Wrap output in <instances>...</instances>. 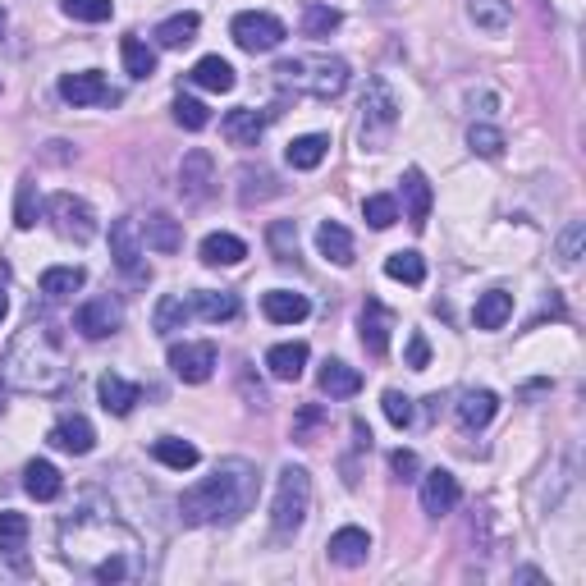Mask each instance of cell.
Here are the masks:
<instances>
[{
  "instance_id": "cell-12",
  "label": "cell",
  "mask_w": 586,
  "mask_h": 586,
  "mask_svg": "<svg viewBox=\"0 0 586 586\" xmlns=\"http://www.w3.org/2000/svg\"><path fill=\"white\" fill-rule=\"evenodd\" d=\"M211 184H216V161H211L207 147H193V152L184 156V165H179V193H184L188 202H202V197L211 193Z\"/></svg>"
},
{
  "instance_id": "cell-18",
  "label": "cell",
  "mask_w": 586,
  "mask_h": 586,
  "mask_svg": "<svg viewBox=\"0 0 586 586\" xmlns=\"http://www.w3.org/2000/svg\"><path fill=\"white\" fill-rule=\"evenodd\" d=\"M142 243L152 252H161V257H170V252L184 248V225L174 216H165V211H152L147 216V225H142Z\"/></svg>"
},
{
  "instance_id": "cell-17",
  "label": "cell",
  "mask_w": 586,
  "mask_h": 586,
  "mask_svg": "<svg viewBox=\"0 0 586 586\" xmlns=\"http://www.w3.org/2000/svg\"><path fill=\"white\" fill-rule=\"evenodd\" d=\"M220 133H225L234 147H257L261 133H266V110H252V106L229 110L225 124H220Z\"/></svg>"
},
{
  "instance_id": "cell-46",
  "label": "cell",
  "mask_w": 586,
  "mask_h": 586,
  "mask_svg": "<svg viewBox=\"0 0 586 586\" xmlns=\"http://www.w3.org/2000/svg\"><path fill=\"white\" fill-rule=\"evenodd\" d=\"M60 10L78 23H106L110 14H115V0H65Z\"/></svg>"
},
{
  "instance_id": "cell-21",
  "label": "cell",
  "mask_w": 586,
  "mask_h": 586,
  "mask_svg": "<svg viewBox=\"0 0 586 586\" xmlns=\"http://www.w3.org/2000/svg\"><path fill=\"white\" fill-rule=\"evenodd\" d=\"M97 394H101V408H106V413H115V417H129L133 403L142 399L138 385H133V380H124V376H115V371H106V376L97 380Z\"/></svg>"
},
{
  "instance_id": "cell-19",
  "label": "cell",
  "mask_w": 586,
  "mask_h": 586,
  "mask_svg": "<svg viewBox=\"0 0 586 586\" xmlns=\"http://www.w3.org/2000/svg\"><path fill=\"white\" fill-rule=\"evenodd\" d=\"M261 312L271 316L275 326H298V321H307L312 303H307L303 293H293V289H271L266 298H261Z\"/></svg>"
},
{
  "instance_id": "cell-14",
  "label": "cell",
  "mask_w": 586,
  "mask_h": 586,
  "mask_svg": "<svg viewBox=\"0 0 586 586\" xmlns=\"http://www.w3.org/2000/svg\"><path fill=\"white\" fill-rule=\"evenodd\" d=\"M358 326H362V344H367V353H371V358H385V353H390V330H394V316L385 312V307H380L376 298H367V303H362Z\"/></svg>"
},
{
  "instance_id": "cell-29",
  "label": "cell",
  "mask_w": 586,
  "mask_h": 586,
  "mask_svg": "<svg viewBox=\"0 0 586 586\" xmlns=\"http://www.w3.org/2000/svg\"><path fill=\"white\" fill-rule=\"evenodd\" d=\"M188 78H193L197 87H207V92H234V83H239V78H234V65L220 60V55H202Z\"/></svg>"
},
{
  "instance_id": "cell-45",
  "label": "cell",
  "mask_w": 586,
  "mask_h": 586,
  "mask_svg": "<svg viewBox=\"0 0 586 586\" xmlns=\"http://www.w3.org/2000/svg\"><path fill=\"white\" fill-rule=\"evenodd\" d=\"M339 23H344V14H339V10H330V5H307L303 33H307V37H330Z\"/></svg>"
},
{
  "instance_id": "cell-54",
  "label": "cell",
  "mask_w": 586,
  "mask_h": 586,
  "mask_svg": "<svg viewBox=\"0 0 586 586\" xmlns=\"http://www.w3.org/2000/svg\"><path fill=\"white\" fill-rule=\"evenodd\" d=\"M5 316H10V298H5V284H0V326H5Z\"/></svg>"
},
{
  "instance_id": "cell-52",
  "label": "cell",
  "mask_w": 586,
  "mask_h": 586,
  "mask_svg": "<svg viewBox=\"0 0 586 586\" xmlns=\"http://www.w3.org/2000/svg\"><path fill=\"white\" fill-rule=\"evenodd\" d=\"M390 467H394V477H399V481H413L417 477V454H413V449H394Z\"/></svg>"
},
{
  "instance_id": "cell-16",
  "label": "cell",
  "mask_w": 586,
  "mask_h": 586,
  "mask_svg": "<svg viewBox=\"0 0 586 586\" xmlns=\"http://www.w3.org/2000/svg\"><path fill=\"white\" fill-rule=\"evenodd\" d=\"M330 559H335L339 568H362L371 554V536L362 532V527H339L335 536H330Z\"/></svg>"
},
{
  "instance_id": "cell-50",
  "label": "cell",
  "mask_w": 586,
  "mask_h": 586,
  "mask_svg": "<svg viewBox=\"0 0 586 586\" xmlns=\"http://www.w3.org/2000/svg\"><path fill=\"white\" fill-rule=\"evenodd\" d=\"M582 243H586V225H582V220H573V225L564 229V239H559V261H564V266H577Z\"/></svg>"
},
{
  "instance_id": "cell-24",
  "label": "cell",
  "mask_w": 586,
  "mask_h": 586,
  "mask_svg": "<svg viewBox=\"0 0 586 586\" xmlns=\"http://www.w3.org/2000/svg\"><path fill=\"white\" fill-rule=\"evenodd\" d=\"M23 490L33 495V500H60V490H65V481H60V467L46 463V458H37V463H28V472H23Z\"/></svg>"
},
{
  "instance_id": "cell-48",
  "label": "cell",
  "mask_w": 586,
  "mask_h": 586,
  "mask_svg": "<svg viewBox=\"0 0 586 586\" xmlns=\"http://www.w3.org/2000/svg\"><path fill=\"white\" fill-rule=\"evenodd\" d=\"M14 225L19 229H33L37 225V184L23 179L19 184V202H14Z\"/></svg>"
},
{
  "instance_id": "cell-33",
  "label": "cell",
  "mask_w": 586,
  "mask_h": 586,
  "mask_svg": "<svg viewBox=\"0 0 586 586\" xmlns=\"http://www.w3.org/2000/svg\"><path fill=\"white\" fill-rule=\"evenodd\" d=\"M248 257V243L234 239V234H207L202 239V261L207 266H239Z\"/></svg>"
},
{
  "instance_id": "cell-43",
  "label": "cell",
  "mask_w": 586,
  "mask_h": 586,
  "mask_svg": "<svg viewBox=\"0 0 586 586\" xmlns=\"http://www.w3.org/2000/svg\"><path fill=\"white\" fill-rule=\"evenodd\" d=\"M266 243H271L275 261H293L298 257V225H293V220H275L271 234H266Z\"/></svg>"
},
{
  "instance_id": "cell-35",
  "label": "cell",
  "mask_w": 586,
  "mask_h": 586,
  "mask_svg": "<svg viewBox=\"0 0 586 586\" xmlns=\"http://www.w3.org/2000/svg\"><path fill=\"white\" fill-rule=\"evenodd\" d=\"M403 193H408V220L422 229L426 216H431V184H426V174L417 170V165L403 174Z\"/></svg>"
},
{
  "instance_id": "cell-20",
  "label": "cell",
  "mask_w": 586,
  "mask_h": 586,
  "mask_svg": "<svg viewBox=\"0 0 586 586\" xmlns=\"http://www.w3.org/2000/svg\"><path fill=\"white\" fill-rule=\"evenodd\" d=\"M51 445L65 449V454H92L97 431H92V422H87V417H60V422L51 426Z\"/></svg>"
},
{
  "instance_id": "cell-47",
  "label": "cell",
  "mask_w": 586,
  "mask_h": 586,
  "mask_svg": "<svg viewBox=\"0 0 586 586\" xmlns=\"http://www.w3.org/2000/svg\"><path fill=\"white\" fill-rule=\"evenodd\" d=\"M174 120L184 124L188 133H202V129L211 124V110L202 106L197 97H174Z\"/></svg>"
},
{
  "instance_id": "cell-40",
  "label": "cell",
  "mask_w": 586,
  "mask_h": 586,
  "mask_svg": "<svg viewBox=\"0 0 586 586\" xmlns=\"http://www.w3.org/2000/svg\"><path fill=\"white\" fill-rule=\"evenodd\" d=\"M467 147L477 156H486V161H500L509 142H504V133L495 129V124H472V129H467Z\"/></svg>"
},
{
  "instance_id": "cell-23",
  "label": "cell",
  "mask_w": 586,
  "mask_h": 586,
  "mask_svg": "<svg viewBox=\"0 0 586 586\" xmlns=\"http://www.w3.org/2000/svg\"><path fill=\"white\" fill-rule=\"evenodd\" d=\"M266 197H280V179H275L266 165H243L239 170V202L252 207V202H266Z\"/></svg>"
},
{
  "instance_id": "cell-7",
  "label": "cell",
  "mask_w": 586,
  "mask_h": 586,
  "mask_svg": "<svg viewBox=\"0 0 586 586\" xmlns=\"http://www.w3.org/2000/svg\"><path fill=\"white\" fill-rule=\"evenodd\" d=\"M399 97L390 92L385 78H371L367 92H362V138H376V133H390L399 124Z\"/></svg>"
},
{
  "instance_id": "cell-22",
  "label": "cell",
  "mask_w": 586,
  "mask_h": 586,
  "mask_svg": "<svg viewBox=\"0 0 586 586\" xmlns=\"http://www.w3.org/2000/svg\"><path fill=\"white\" fill-rule=\"evenodd\" d=\"M316 385H321V394H330V399H353V394L362 390V371L330 358L326 367H321V376H316Z\"/></svg>"
},
{
  "instance_id": "cell-4",
  "label": "cell",
  "mask_w": 586,
  "mask_h": 586,
  "mask_svg": "<svg viewBox=\"0 0 586 586\" xmlns=\"http://www.w3.org/2000/svg\"><path fill=\"white\" fill-rule=\"evenodd\" d=\"M275 83L284 92H303V97L316 101H335L348 87V65L339 55H293V60H280L275 65Z\"/></svg>"
},
{
  "instance_id": "cell-49",
  "label": "cell",
  "mask_w": 586,
  "mask_h": 586,
  "mask_svg": "<svg viewBox=\"0 0 586 586\" xmlns=\"http://www.w3.org/2000/svg\"><path fill=\"white\" fill-rule=\"evenodd\" d=\"M330 422V413L326 408H316V403H307L303 413L293 417V440H303V445H312V431L316 426H326Z\"/></svg>"
},
{
  "instance_id": "cell-42",
  "label": "cell",
  "mask_w": 586,
  "mask_h": 586,
  "mask_svg": "<svg viewBox=\"0 0 586 586\" xmlns=\"http://www.w3.org/2000/svg\"><path fill=\"white\" fill-rule=\"evenodd\" d=\"M28 545V518L14 509L0 513V554H19Z\"/></svg>"
},
{
  "instance_id": "cell-13",
  "label": "cell",
  "mask_w": 586,
  "mask_h": 586,
  "mask_svg": "<svg viewBox=\"0 0 586 586\" xmlns=\"http://www.w3.org/2000/svg\"><path fill=\"white\" fill-rule=\"evenodd\" d=\"M454 504H458V477L454 472H445V467L426 472L422 477V509L431 513V518H445V513H454Z\"/></svg>"
},
{
  "instance_id": "cell-39",
  "label": "cell",
  "mask_w": 586,
  "mask_h": 586,
  "mask_svg": "<svg viewBox=\"0 0 586 586\" xmlns=\"http://www.w3.org/2000/svg\"><path fill=\"white\" fill-rule=\"evenodd\" d=\"M120 55H124V69H129V78H152L156 74V51L147 42H138V37H124Z\"/></svg>"
},
{
  "instance_id": "cell-26",
  "label": "cell",
  "mask_w": 586,
  "mask_h": 586,
  "mask_svg": "<svg viewBox=\"0 0 586 586\" xmlns=\"http://www.w3.org/2000/svg\"><path fill=\"white\" fill-rule=\"evenodd\" d=\"M495 413H500L495 390H467L463 399H458V422H463L467 431H481V426H486Z\"/></svg>"
},
{
  "instance_id": "cell-38",
  "label": "cell",
  "mask_w": 586,
  "mask_h": 586,
  "mask_svg": "<svg viewBox=\"0 0 586 586\" xmlns=\"http://www.w3.org/2000/svg\"><path fill=\"white\" fill-rule=\"evenodd\" d=\"M152 458L165 467H174V472H188V467H197V445H188V440H174V435H165V440H156L152 445Z\"/></svg>"
},
{
  "instance_id": "cell-51",
  "label": "cell",
  "mask_w": 586,
  "mask_h": 586,
  "mask_svg": "<svg viewBox=\"0 0 586 586\" xmlns=\"http://www.w3.org/2000/svg\"><path fill=\"white\" fill-rule=\"evenodd\" d=\"M380 403H385V417H390L394 426H408V422H413V399H408L403 390H385V399H380Z\"/></svg>"
},
{
  "instance_id": "cell-44",
  "label": "cell",
  "mask_w": 586,
  "mask_h": 586,
  "mask_svg": "<svg viewBox=\"0 0 586 586\" xmlns=\"http://www.w3.org/2000/svg\"><path fill=\"white\" fill-rule=\"evenodd\" d=\"M362 216H367L371 229H390L394 220H399V202H394L390 193H376V197H367V202H362Z\"/></svg>"
},
{
  "instance_id": "cell-11",
  "label": "cell",
  "mask_w": 586,
  "mask_h": 586,
  "mask_svg": "<svg viewBox=\"0 0 586 586\" xmlns=\"http://www.w3.org/2000/svg\"><path fill=\"white\" fill-rule=\"evenodd\" d=\"M170 371L184 385H202L216 371V344H170Z\"/></svg>"
},
{
  "instance_id": "cell-8",
  "label": "cell",
  "mask_w": 586,
  "mask_h": 586,
  "mask_svg": "<svg viewBox=\"0 0 586 586\" xmlns=\"http://www.w3.org/2000/svg\"><path fill=\"white\" fill-rule=\"evenodd\" d=\"M51 220H55V234H60V239L87 243L92 234H97V216H92V207H87L83 197H74V193H55L51 197Z\"/></svg>"
},
{
  "instance_id": "cell-36",
  "label": "cell",
  "mask_w": 586,
  "mask_h": 586,
  "mask_svg": "<svg viewBox=\"0 0 586 586\" xmlns=\"http://www.w3.org/2000/svg\"><path fill=\"white\" fill-rule=\"evenodd\" d=\"M197 28H202V19H197L193 10H188V14H170V19L156 28V42H161L165 51H179V46H188L197 37Z\"/></svg>"
},
{
  "instance_id": "cell-5",
  "label": "cell",
  "mask_w": 586,
  "mask_h": 586,
  "mask_svg": "<svg viewBox=\"0 0 586 586\" xmlns=\"http://www.w3.org/2000/svg\"><path fill=\"white\" fill-rule=\"evenodd\" d=\"M307 509H312V477L307 467L289 463L275 481V500H271V527L275 536H293L307 522Z\"/></svg>"
},
{
  "instance_id": "cell-25",
  "label": "cell",
  "mask_w": 586,
  "mask_h": 586,
  "mask_svg": "<svg viewBox=\"0 0 586 586\" xmlns=\"http://www.w3.org/2000/svg\"><path fill=\"white\" fill-rule=\"evenodd\" d=\"M467 14H472V23H477L481 33H509L513 28V5L509 0H467Z\"/></svg>"
},
{
  "instance_id": "cell-41",
  "label": "cell",
  "mask_w": 586,
  "mask_h": 586,
  "mask_svg": "<svg viewBox=\"0 0 586 586\" xmlns=\"http://www.w3.org/2000/svg\"><path fill=\"white\" fill-rule=\"evenodd\" d=\"M385 275H390V280H403V284H422L426 261L417 257V252H390V257H385Z\"/></svg>"
},
{
  "instance_id": "cell-30",
  "label": "cell",
  "mask_w": 586,
  "mask_h": 586,
  "mask_svg": "<svg viewBox=\"0 0 586 586\" xmlns=\"http://www.w3.org/2000/svg\"><path fill=\"white\" fill-rule=\"evenodd\" d=\"M266 367H271L275 380H298L307 367V344L303 339H293V344H275L271 353H266Z\"/></svg>"
},
{
  "instance_id": "cell-27",
  "label": "cell",
  "mask_w": 586,
  "mask_h": 586,
  "mask_svg": "<svg viewBox=\"0 0 586 586\" xmlns=\"http://www.w3.org/2000/svg\"><path fill=\"white\" fill-rule=\"evenodd\" d=\"M316 248H321L326 261H335V266H353V234L339 220H326V225L316 229Z\"/></svg>"
},
{
  "instance_id": "cell-9",
  "label": "cell",
  "mask_w": 586,
  "mask_h": 586,
  "mask_svg": "<svg viewBox=\"0 0 586 586\" xmlns=\"http://www.w3.org/2000/svg\"><path fill=\"white\" fill-rule=\"evenodd\" d=\"M142 252H147V243H142V225L133 216L115 220L110 225V257H115V266H120L124 275H133V280H142Z\"/></svg>"
},
{
  "instance_id": "cell-53",
  "label": "cell",
  "mask_w": 586,
  "mask_h": 586,
  "mask_svg": "<svg viewBox=\"0 0 586 586\" xmlns=\"http://www.w3.org/2000/svg\"><path fill=\"white\" fill-rule=\"evenodd\" d=\"M426 362H431V344H426V335H413L408 339V367L422 371Z\"/></svg>"
},
{
  "instance_id": "cell-6",
  "label": "cell",
  "mask_w": 586,
  "mask_h": 586,
  "mask_svg": "<svg viewBox=\"0 0 586 586\" xmlns=\"http://www.w3.org/2000/svg\"><path fill=\"white\" fill-rule=\"evenodd\" d=\"M229 37H234V42H239L248 55H266V51H275V46L289 37V28H284L275 14L248 10V14H234V23H229Z\"/></svg>"
},
{
  "instance_id": "cell-55",
  "label": "cell",
  "mask_w": 586,
  "mask_h": 586,
  "mask_svg": "<svg viewBox=\"0 0 586 586\" xmlns=\"http://www.w3.org/2000/svg\"><path fill=\"white\" fill-rule=\"evenodd\" d=\"M5 23H10V19H5V10H0V33H5Z\"/></svg>"
},
{
  "instance_id": "cell-37",
  "label": "cell",
  "mask_w": 586,
  "mask_h": 586,
  "mask_svg": "<svg viewBox=\"0 0 586 586\" xmlns=\"http://www.w3.org/2000/svg\"><path fill=\"white\" fill-rule=\"evenodd\" d=\"M188 316H193V307H188L179 293H165L161 303H156L152 330H156V335H174V330H184V326H188Z\"/></svg>"
},
{
  "instance_id": "cell-2",
  "label": "cell",
  "mask_w": 586,
  "mask_h": 586,
  "mask_svg": "<svg viewBox=\"0 0 586 586\" xmlns=\"http://www.w3.org/2000/svg\"><path fill=\"white\" fill-rule=\"evenodd\" d=\"M115 532H124V527L110 513H78L74 522H65V532H60V550L92 582H124V577L138 573V564H133L138 545H133V536H124L120 545H110Z\"/></svg>"
},
{
  "instance_id": "cell-3",
  "label": "cell",
  "mask_w": 586,
  "mask_h": 586,
  "mask_svg": "<svg viewBox=\"0 0 586 586\" xmlns=\"http://www.w3.org/2000/svg\"><path fill=\"white\" fill-rule=\"evenodd\" d=\"M5 380L14 390L28 394H55L69 385V367H65V339L55 330V321L33 316L19 335L5 348Z\"/></svg>"
},
{
  "instance_id": "cell-34",
  "label": "cell",
  "mask_w": 586,
  "mask_h": 586,
  "mask_svg": "<svg viewBox=\"0 0 586 586\" xmlns=\"http://www.w3.org/2000/svg\"><path fill=\"white\" fill-rule=\"evenodd\" d=\"M83 284H87L83 266H51V271L42 275V293L51 298V303H60V298H74Z\"/></svg>"
},
{
  "instance_id": "cell-15",
  "label": "cell",
  "mask_w": 586,
  "mask_h": 586,
  "mask_svg": "<svg viewBox=\"0 0 586 586\" xmlns=\"http://www.w3.org/2000/svg\"><path fill=\"white\" fill-rule=\"evenodd\" d=\"M60 97L69 106H97V101H115V92L106 87V78L97 69H87V74H65L60 78Z\"/></svg>"
},
{
  "instance_id": "cell-1",
  "label": "cell",
  "mask_w": 586,
  "mask_h": 586,
  "mask_svg": "<svg viewBox=\"0 0 586 586\" xmlns=\"http://www.w3.org/2000/svg\"><path fill=\"white\" fill-rule=\"evenodd\" d=\"M257 467L248 458H225L216 463L211 477H202L197 486L184 490V500H179V518L188 527H216V522H239L243 513L257 504Z\"/></svg>"
},
{
  "instance_id": "cell-31",
  "label": "cell",
  "mask_w": 586,
  "mask_h": 586,
  "mask_svg": "<svg viewBox=\"0 0 586 586\" xmlns=\"http://www.w3.org/2000/svg\"><path fill=\"white\" fill-rule=\"evenodd\" d=\"M193 312L202 316V321H234V316H239V298L225 289H197Z\"/></svg>"
},
{
  "instance_id": "cell-10",
  "label": "cell",
  "mask_w": 586,
  "mask_h": 586,
  "mask_svg": "<svg viewBox=\"0 0 586 586\" xmlns=\"http://www.w3.org/2000/svg\"><path fill=\"white\" fill-rule=\"evenodd\" d=\"M120 326H124V307H120V298H110V293L106 298H92V303H83L74 312V330L87 339H106Z\"/></svg>"
},
{
  "instance_id": "cell-32",
  "label": "cell",
  "mask_w": 586,
  "mask_h": 586,
  "mask_svg": "<svg viewBox=\"0 0 586 586\" xmlns=\"http://www.w3.org/2000/svg\"><path fill=\"white\" fill-rule=\"evenodd\" d=\"M326 152H330V138L326 133H303V138H293L289 142V165L293 170H316V165L326 161Z\"/></svg>"
},
{
  "instance_id": "cell-28",
  "label": "cell",
  "mask_w": 586,
  "mask_h": 586,
  "mask_svg": "<svg viewBox=\"0 0 586 586\" xmlns=\"http://www.w3.org/2000/svg\"><path fill=\"white\" fill-rule=\"evenodd\" d=\"M509 316H513V293H504V289L481 293L477 307H472V321H477V330H500Z\"/></svg>"
}]
</instances>
